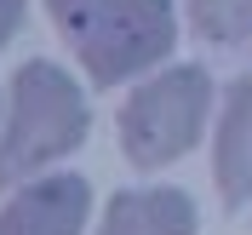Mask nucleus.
<instances>
[{"label": "nucleus", "mask_w": 252, "mask_h": 235, "mask_svg": "<svg viewBox=\"0 0 252 235\" xmlns=\"http://www.w3.org/2000/svg\"><path fill=\"white\" fill-rule=\"evenodd\" d=\"M86 138V98L58 63L34 58L12 75V121L0 138V184L40 172Z\"/></svg>", "instance_id": "nucleus-1"}, {"label": "nucleus", "mask_w": 252, "mask_h": 235, "mask_svg": "<svg viewBox=\"0 0 252 235\" xmlns=\"http://www.w3.org/2000/svg\"><path fill=\"white\" fill-rule=\"evenodd\" d=\"M206 103H212V80L195 63H178V69H160L155 80H143L121 109L126 161L155 172V167H172L178 155H189L201 143Z\"/></svg>", "instance_id": "nucleus-2"}, {"label": "nucleus", "mask_w": 252, "mask_h": 235, "mask_svg": "<svg viewBox=\"0 0 252 235\" xmlns=\"http://www.w3.org/2000/svg\"><path fill=\"white\" fill-rule=\"evenodd\" d=\"M172 46H178V17L166 0H115L103 17H92L75 34V52L97 86H115V80L155 69Z\"/></svg>", "instance_id": "nucleus-3"}, {"label": "nucleus", "mask_w": 252, "mask_h": 235, "mask_svg": "<svg viewBox=\"0 0 252 235\" xmlns=\"http://www.w3.org/2000/svg\"><path fill=\"white\" fill-rule=\"evenodd\" d=\"M92 212V184L86 178H40L23 184L0 212V235H80Z\"/></svg>", "instance_id": "nucleus-4"}, {"label": "nucleus", "mask_w": 252, "mask_h": 235, "mask_svg": "<svg viewBox=\"0 0 252 235\" xmlns=\"http://www.w3.org/2000/svg\"><path fill=\"white\" fill-rule=\"evenodd\" d=\"M103 235H195V201L184 189H126L103 212Z\"/></svg>", "instance_id": "nucleus-5"}, {"label": "nucleus", "mask_w": 252, "mask_h": 235, "mask_svg": "<svg viewBox=\"0 0 252 235\" xmlns=\"http://www.w3.org/2000/svg\"><path fill=\"white\" fill-rule=\"evenodd\" d=\"M218 189L229 206H247L252 195V75H241L223 98L218 121Z\"/></svg>", "instance_id": "nucleus-6"}, {"label": "nucleus", "mask_w": 252, "mask_h": 235, "mask_svg": "<svg viewBox=\"0 0 252 235\" xmlns=\"http://www.w3.org/2000/svg\"><path fill=\"white\" fill-rule=\"evenodd\" d=\"M195 29L218 46H235V40H252V0H184Z\"/></svg>", "instance_id": "nucleus-7"}, {"label": "nucleus", "mask_w": 252, "mask_h": 235, "mask_svg": "<svg viewBox=\"0 0 252 235\" xmlns=\"http://www.w3.org/2000/svg\"><path fill=\"white\" fill-rule=\"evenodd\" d=\"M46 6H52V23H58L69 40H75V34L92 23V17H103V12H109L115 0H46Z\"/></svg>", "instance_id": "nucleus-8"}, {"label": "nucleus", "mask_w": 252, "mask_h": 235, "mask_svg": "<svg viewBox=\"0 0 252 235\" xmlns=\"http://www.w3.org/2000/svg\"><path fill=\"white\" fill-rule=\"evenodd\" d=\"M17 23H23V0H0V46L17 34Z\"/></svg>", "instance_id": "nucleus-9"}]
</instances>
